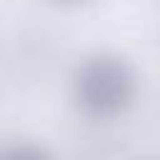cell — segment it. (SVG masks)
Here are the masks:
<instances>
[{
  "instance_id": "cell-1",
  "label": "cell",
  "mask_w": 160,
  "mask_h": 160,
  "mask_svg": "<svg viewBox=\"0 0 160 160\" xmlns=\"http://www.w3.org/2000/svg\"><path fill=\"white\" fill-rule=\"evenodd\" d=\"M138 85V72L130 60L102 50L78 62L70 80V98L85 118L112 120L135 102Z\"/></svg>"
},
{
  "instance_id": "cell-2",
  "label": "cell",
  "mask_w": 160,
  "mask_h": 160,
  "mask_svg": "<svg viewBox=\"0 0 160 160\" xmlns=\"http://www.w3.org/2000/svg\"><path fill=\"white\" fill-rule=\"evenodd\" d=\"M2 155H10V158H30V160H38V158H45L48 150H42L40 145H32V142H22V145H12L8 150H2Z\"/></svg>"
}]
</instances>
